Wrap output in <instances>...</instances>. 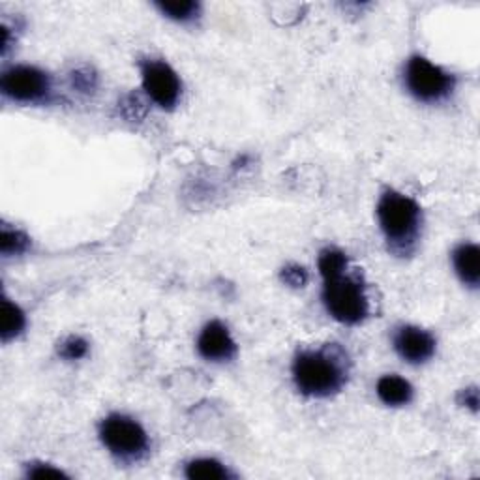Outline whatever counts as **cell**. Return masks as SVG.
Wrapping results in <instances>:
<instances>
[{
  "mask_svg": "<svg viewBox=\"0 0 480 480\" xmlns=\"http://www.w3.org/2000/svg\"><path fill=\"white\" fill-rule=\"evenodd\" d=\"M351 363L347 351L339 344H325L317 349H300L291 364L295 389L315 399L332 398L349 381Z\"/></svg>",
  "mask_w": 480,
  "mask_h": 480,
  "instance_id": "cell-1",
  "label": "cell"
},
{
  "mask_svg": "<svg viewBox=\"0 0 480 480\" xmlns=\"http://www.w3.org/2000/svg\"><path fill=\"white\" fill-rule=\"evenodd\" d=\"M375 214L390 253L398 257L413 255L423 235V209L415 199L387 190L379 197Z\"/></svg>",
  "mask_w": 480,
  "mask_h": 480,
  "instance_id": "cell-2",
  "label": "cell"
},
{
  "mask_svg": "<svg viewBox=\"0 0 480 480\" xmlns=\"http://www.w3.org/2000/svg\"><path fill=\"white\" fill-rule=\"evenodd\" d=\"M323 304L334 321L347 327L364 323L372 310L364 282L347 270L323 279Z\"/></svg>",
  "mask_w": 480,
  "mask_h": 480,
  "instance_id": "cell-3",
  "label": "cell"
},
{
  "mask_svg": "<svg viewBox=\"0 0 480 480\" xmlns=\"http://www.w3.org/2000/svg\"><path fill=\"white\" fill-rule=\"evenodd\" d=\"M98 437L106 450L123 464L141 462L150 450L147 430L123 413L107 415L98 426Z\"/></svg>",
  "mask_w": 480,
  "mask_h": 480,
  "instance_id": "cell-4",
  "label": "cell"
},
{
  "mask_svg": "<svg viewBox=\"0 0 480 480\" xmlns=\"http://www.w3.org/2000/svg\"><path fill=\"white\" fill-rule=\"evenodd\" d=\"M404 83L416 102L435 106L450 98L456 89V77L432 60L413 55L404 70Z\"/></svg>",
  "mask_w": 480,
  "mask_h": 480,
  "instance_id": "cell-5",
  "label": "cell"
},
{
  "mask_svg": "<svg viewBox=\"0 0 480 480\" xmlns=\"http://www.w3.org/2000/svg\"><path fill=\"white\" fill-rule=\"evenodd\" d=\"M0 90L10 102L23 106L47 104L53 96V83L47 72L29 64H17L4 70Z\"/></svg>",
  "mask_w": 480,
  "mask_h": 480,
  "instance_id": "cell-6",
  "label": "cell"
},
{
  "mask_svg": "<svg viewBox=\"0 0 480 480\" xmlns=\"http://www.w3.org/2000/svg\"><path fill=\"white\" fill-rule=\"evenodd\" d=\"M139 72H141L143 90L150 102L162 109H175L183 94V83L166 60L145 58L139 63Z\"/></svg>",
  "mask_w": 480,
  "mask_h": 480,
  "instance_id": "cell-7",
  "label": "cell"
},
{
  "mask_svg": "<svg viewBox=\"0 0 480 480\" xmlns=\"http://www.w3.org/2000/svg\"><path fill=\"white\" fill-rule=\"evenodd\" d=\"M392 346L398 356L413 366L428 363L437 349L435 338L428 330L415 325L398 327L392 336Z\"/></svg>",
  "mask_w": 480,
  "mask_h": 480,
  "instance_id": "cell-8",
  "label": "cell"
},
{
  "mask_svg": "<svg viewBox=\"0 0 480 480\" xmlns=\"http://www.w3.org/2000/svg\"><path fill=\"white\" fill-rule=\"evenodd\" d=\"M197 353L209 363H229L236 356V342L222 321H209L197 338Z\"/></svg>",
  "mask_w": 480,
  "mask_h": 480,
  "instance_id": "cell-9",
  "label": "cell"
},
{
  "mask_svg": "<svg viewBox=\"0 0 480 480\" xmlns=\"http://www.w3.org/2000/svg\"><path fill=\"white\" fill-rule=\"evenodd\" d=\"M452 267L459 282L469 289H478L480 284V250L473 243H464L452 252Z\"/></svg>",
  "mask_w": 480,
  "mask_h": 480,
  "instance_id": "cell-10",
  "label": "cell"
},
{
  "mask_svg": "<svg viewBox=\"0 0 480 480\" xmlns=\"http://www.w3.org/2000/svg\"><path fill=\"white\" fill-rule=\"evenodd\" d=\"M375 394L387 407H404L411 404L415 390L407 379L396 373H389L379 377V381L375 385Z\"/></svg>",
  "mask_w": 480,
  "mask_h": 480,
  "instance_id": "cell-11",
  "label": "cell"
},
{
  "mask_svg": "<svg viewBox=\"0 0 480 480\" xmlns=\"http://www.w3.org/2000/svg\"><path fill=\"white\" fill-rule=\"evenodd\" d=\"M186 478L190 480H226L233 478V473L214 458H195L186 464Z\"/></svg>",
  "mask_w": 480,
  "mask_h": 480,
  "instance_id": "cell-12",
  "label": "cell"
},
{
  "mask_svg": "<svg viewBox=\"0 0 480 480\" xmlns=\"http://www.w3.org/2000/svg\"><path fill=\"white\" fill-rule=\"evenodd\" d=\"M27 329V315L8 296H3V329H0V338L8 344L12 339L19 338Z\"/></svg>",
  "mask_w": 480,
  "mask_h": 480,
  "instance_id": "cell-13",
  "label": "cell"
},
{
  "mask_svg": "<svg viewBox=\"0 0 480 480\" xmlns=\"http://www.w3.org/2000/svg\"><path fill=\"white\" fill-rule=\"evenodd\" d=\"M159 13L166 15L175 23H193L201 17V4L195 0H180V3H156Z\"/></svg>",
  "mask_w": 480,
  "mask_h": 480,
  "instance_id": "cell-14",
  "label": "cell"
},
{
  "mask_svg": "<svg viewBox=\"0 0 480 480\" xmlns=\"http://www.w3.org/2000/svg\"><path fill=\"white\" fill-rule=\"evenodd\" d=\"M30 250V238L19 229H12L6 224L0 231V253L4 257H13V255H23Z\"/></svg>",
  "mask_w": 480,
  "mask_h": 480,
  "instance_id": "cell-15",
  "label": "cell"
},
{
  "mask_svg": "<svg viewBox=\"0 0 480 480\" xmlns=\"http://www.w3.org/2000/svg\"><path fill=\"white\" fill-rule=\"evenodd\" d=\"M317 269H319V274H321V278L325 279V278H330V276H336L339 272L347 270L349 259L342 250L325 248L321 253H319Z\"/></svg>",
  "mask_w": 480,
  "mask_h": 480,
  "instance_id": "cell-16",
  "label": "cell"
},
{
  "mask_svg": "<svg viewBox=\"0 0 480 480\" xmlns=\"http://www.w3.org/2000/svg\"><path fill=\"white\" fill-rule=\"evenodd\" d=\"M89 349L90 347H89V342L85 338L72 334V336H66L63 342L58 344V356L73 363V360L85 358L89 355Z\"/></svg>",
  "mask_w": 480,
  "mask_h": 480,
  "instance_id": "cell-17",
  "label": "cell"
},
{
  "mask_svg": "<svg viewBox=\"0 0 480 480\" xmlns=\"http://www.w3.org/2000/svg\"><path fill=\"white\" fill-rule=\"evenodd\" d=\"M308 270L304 267H300L296 263L286 265L282 270H279V282L291 289H303L308 284Z\"/></svg>",
  "mask_w": 480,
  "mask_h": 480,
  "instance_id": "cell-18",
  "label": "cell"
},
{
  "mask_svg": "<svg viewBox=\"0 0 480 480\" xmlns=\"http://www.w3.org/2000/svg\"><path fill=\"white\" fill-rule=\"evenodd\" d=\"M70 81H72V87L77 92H85V94L94 92L96 87H98V77H96V73L90 68H77V70H73L70 73Z\"/></svg>",
  "mask_w": 480,
  "mask_h": 480,
  "instance_id": "cell-19",
  "label": "cell"
},
{
  "mask_svg": "<svg viewBox=\"0 0 480 480\" xmlns=\"http://www.w3.org/2000/svg\"><path fill=\"white\" fill-rule=\"evenodd\" d=\"M25 476L29 478H68V475L46 462H30L25 466Z\"/></svg>",
  "mask_w": 480,
  "mask_h": 480,
  "instance_id": "cell-20",
  "label": "cell"
},
{
  "mask_svg": "<svg viewBox=\"0 0 480 480\" xmlns=\"http://www.w3.org/2000/svg\"><path fill=\"white\" fill-rule=\"evenodd\" d=\"M456 402H458V406L469 409L471 413H476L478 411V389L476 387L462 389L458 392Z\"/></svg>",
  "mask_w": 480,
  "mask_h": 480,
  "instance_id": "cell-21",
  "label": "cell"
}]
</instances>
